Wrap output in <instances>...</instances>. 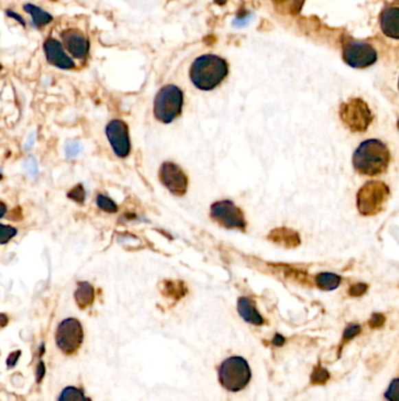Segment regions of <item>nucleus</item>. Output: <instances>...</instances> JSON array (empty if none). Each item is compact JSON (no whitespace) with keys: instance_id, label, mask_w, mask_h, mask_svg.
<instances>
[{"instance_id":"4","label":"nucleus","mask_w":399,"mask_h":401,"mask_svg":"<svg viewBox=\"0 0 399 401\" xmlns=\"http://www.w3.org/2000/svg\"><path fill=\"white\" fill-rule=\"evenodd\" d=\"M183 91L174 85H166L159 89L155 99L154 113L156 119L163 123H170L182 111Z\"/></svg>"},{"instance_id":"14","label":"nucleus","mask_w":399,"mask_h":401,"mask_svg":"<svg viewBox=\"0 0 399 401\" xmlns=\"http://www.w3.org/2000/svg\"><path fill=\"white\" fill-rule=\"evenodd\" d=\"M269 239L271 242L275 243L277 246L287 249L297 248L300 246V235L297 231L292 230L289 228H277L273 229L269 235Z\"/></svg>"},{"instance_id":"16","label":"nucleus","mask_w":399,"mask_h":401,"mask_svg":"<svg viewBox=\"0 0 399 401\" xmlns=\"http://www.w3.org/2000/svg\"><path fill=\"white\" fill-rule=\"evenodd\" d=\"M238 312L247 323H251L253 325H262L264 324V318L261 317V314L257 310L254 303L249 298H239Z\"/></svg>"},{"instance_id":"29","label":"nucleus","mask_w":399,"mask_h":401,"mask_svg":"<svg viewBox=\"0 0 399 401\" xmlns=\"http://www.w3.org/2000/svg\"><path fill=\"white\" fill-rule=\"evenodd\" d=\"M384 322H385V318H384L383 314H372L369 324L376 329V327H380V326L383 325Z\"/></svg>"},{"instance_id":"1","label":"nucleus","mask_w":399,"mask_h":401,"mask_svg":"<svg viewBox=\"0 0 399 401\" xmlns=\"http://www.w3.org/2000/svg\"><path fill=\"white\" fill-rule=\"evenodd\" d=\"M352 163L360 174L367 176L383 174L390 163V151L380 140H367L356 149Z\"/></svg>"},{"instance_id":"21","label":"nucleus","mask_w":399,"mask_h":401,"mask_svg":"<svg viewBox=\"0 0 399 401\" xmlns=\"http://www.w3.org/2000/svg\"><path fill=\"white\" fill-rule=\"evenodd\" d=\"M163 292L170 297L181 298L185 294L186 289L183 283L166 282Z\"/></svg>"},{"instance_id":"17","label":"nucleus","mask_w":399,"mask_h":401,"mask_svg":"<svg viewBox=\"0 0 399 401\" xmlns=\"http://www.w3.org/2000/svg\"><path fill=\"white\" fill-rule=\"evenodd\" d=\"M74 297H76V304L79 305L80 309H86L94 302L95 291L89 283L80 282L78 284V289H76Z\"/></svg>"},{"instance_id":"28","label":"nucleus","mask_w":399,"mask_h":401,"mask_svg":"<svg viewBox=\"0 0 399 401\" xmlns=\"http://www.w3.org/2000/svg\"><path fill=\"white\" fill-rule=\"evenodd\" d=\"M361 332L360 325H350L345 329L343 334L344 340H349V339H352V338L356 337L357 334Z\"/></svg>"},{"instance_id":"26","label":"nucleus","mask_w":399,"mask_h":401,"mask_svg":"<svg viewBox=\"0 0 399 401\" xmlns=\"http://www.w3.org/2000/svg\"><path fill=\"white\" fill-rule=\"evenodd\" d=\"M367 290V284H364V283H358V284H354V285L349 289V294H350V296H354V297H358V296H362V294H365Z\"/></svg>"},{"instance_id":"33","label":"nucleus","mask_w":399,"mask_h":401,"mask_svg":"<svg viewBox=\"0 0 399 401\" xmlns=\"http://www.w3.org/2000/svg\"><path fill=\"white\" fill-rule=\"evenodd\" d=\"M284 343H285V338L282 337L281 334H277L273 339V344L275 346L284 345Z\"/></svg>"},{"instance_id":"2","label":"nucleus","mask_w":399,"mask_h":401,"mask_svg":"<svg viewBox=\"0 0 399 401\" xmlns=\"http://www.w3.org/2000/svg\"><path fill=\"white\" fill-rule=\"evenodd\" d=\"M229 67L225 60L216 54H204L194 60L191 66L192 84L202 91H211L225 79Z\"/></svg>"},{"instance_id":"32","label":"nucleus","mask_w":399,"mask_h":401,"mask_svg":"<svg viewBox=\"0 0 399 401\" xmlns=\"http://www.w3.org/2000/svg\"><path fill=\"white\" fill-rule=\"evenodd\" d=\"M45 374V365L44 362H40L38 365V369H36V377H38V382H41V379L44 378Z\"/></svg>"},{"instance_id":"20","label":"nucleus","mask_w":399,"mask_h":401,"mask_svg":"<svg viewBox=\"0 0 399 401\" xmlns=\"http://www.w3.org/2000/svg\"><path fill=\"white\" fill-rule=\"evenodd\" d=\"M58 401H91L88 399L82 391L76 387H66L60 394L59 400Z\"/></svg>"},{"instance_id":"23","label":"nucleus","mask_w":399,"mask_h":401,"mask_svg":"<svg viewBox=\"0 0 399 401\" xmlns=\"http://www.w3.org/2000/svg\"><path fill=\"white\" fill-rule=\"evenodd\" d=\"M329 379V372L326 369H322V367H317L315 371L312 372V382L314 384H324V382H328Z\"/></svg>"},{"instance_id":"34","label":"nucleus","mask_w":399,"mask_h":401,"mask_svg":"<svg viewBox=\"0 0 399 401\" xmlns=\"http://www.w3.org/2000/svg\"><path fill=\"white\" fill-rule=\"evenodd\" d=\"M8 16L14 17V18H16V20H19V21H20V23H21V24L25 25L24 20L21 19V17L18 16V14H16V13L8 12Z\"/></svg>"},{"instance_id":"36","label":"nucleus","mask_w":399,"mask_h":401,"mask_svg":"<svg viewBox=\"0 0 399 401\" xmlns=\"http://www.w3.org/2000/svg\"><path fill=\"white\" fill-rule=\"evenodd\" d=\"M274 1H277V3H282V1H285V0H274Z\"/></svg>"},{"instance_id":"13","label":"nucleus","mask_w":399,"mask_h":401,"mask_svg":"<svg viewBox=\"0 0 399 401\" xmlns=\"http://www.w3.org/2000/svg\"><path fill=\"white\" fill-rule=\"evenodd\" d=\"M61 39L65 47L67 48L68 52L71 53L74 58L82 59L83 56H87L89 51V43L87 38L78 30H73V28L66 30L61 33Z\"/></svg>"},{"instance_id":"11","label":"nucleus","mask_w":399,"mask_h":401,"mask_svg":"<svg viewBox=\"0 0 399 401\" xmlns=\"http://www.w3.org/2000/svg\"><path fill=\"white\" fill-rule=\"evenodd\" d=\"M107 138L114 149L115 154L119 158H126L130 153V140L128 127L121 120H113L106 129Z\"/></svg>"},{"instance_id":"22","label":"nucleus","mask_w":399,"mask_h":401,"mask_svg":"<svg viewBox=\"0 0 399 401\" xmlns=\"http://www.w3.org/2000/svg\"><path fill=\"white\" fill-rule=\"evenodd\" d=\"M96 203L99 206L100 209L107 211V213H116L117 211V206L113 199H109L104 195H99L96 199Z\"/></svg>"},{"instance_id":"35","label":"nucleus","mask_w":399,"mask_h":401,"mask_svg":"<svg viewBox=\"0 0 399 401\" xmlns=\"http://www.w3.org/2000/svg\"><path fill=\"white\" fill-rule=\"evenodd\" d=\"M214 1H216L217 4L223 5L224 3H225L226 0H214Z\"/></svg>"},{"instance_id":"6","label":"nucleus","mask_w":399,"mask_h":401,"mask_svg":"<svg viewBox=\"0 0 399 401\" xmlns=\"http://www.w3.org/2000/svg\"><path fill=\"white\" fill-rule=\"evenodd\" d=\"M340 118L344 126L354 133H363L372 122L370 108L362 99H350L341 105Z\"/></svg>"},{"instance_id":"10","label":"nucleus","mask_w":399,"mask_h":401,"mask_svg":"<svg viewBox=\"0 0 399 401\" xmlns=\"http://www.w3.org/2000/svg\"><path fill=\"white\" fill-rule=\"evenodd\" d=\"M159 179L169 191L177 196H183L187 191L189 180L184 171L172 162H164L159 171Z\"/></svg>"},{"instance_id":"7","label":"nucleus","mask_w":399,"mask_h":401,"mask_svg":"<svg viewBox=\"0 0 399 401\" xmlns=\"http://www.w3.org/2000/svg\"><path fill=\"white\" fill-rule=\"evenodd\" d=\"M56 345L64 354H73L83 342L82 326L78 319L68 318L60 323L56 334Z\"/></svg>"},{"instance_id":"37","label":"nucleus","mask_w":399,"mask_h":401,"mask_svg":"<svg viewBox=\"0 0 399 401\" xmlns=\"http://www.w3.org/2000/svg\"><path fill=\"white\" fill-rule=\"evenodd\" d=\"M397 127H398V129H399V121H398V122H397Z\"/></svg>"},{"instance_id":"12","label":"nucleus","mask_w":399,"mask_h":401,"mask_svg":"<svg viewBox=\"0 0 399 401\" xmlns=\"http://www.w3.org/2000/svg\"><path fill=\"white\" fill-rule=\"evenodd\" d=\"M45 54L49 64L61 69H71L74 67V61L65 53L62 45L53 38H48L44 44Z\"/></svg>"},{"instance_id":"19","label":"nucleus","mask_w":399,"mask_h":401,"mask_svg":"<svg viewBox=\"0 0 399 401\" xmlns=\"http://www.w3.org/2000/svg\"><path fill=\"white\" fill-rule=\"evenodd\" d=\"M341 279L340 276L332 272H323V274H319L315 279L317 285L320 288L321 290L332 291L335 290L340 285Z\"/></svg>"},{"instance_id":"24","label":"nucleus","mask_w":399,"mask_h":401,"mask_svg":"<svg viewBox=\"0 0 399 401\" xmlns=\"http://www.w3.org/2000/svg\"><path fill=\"white\" fill-rule=\"evenodd\" d=\"M385 398L389 401H399V379L392 380L385 393Z\"/></svg>"},{"instance_id":"38","label":"nucleus","mask_w":399,"mask_h":401,"mask_svg":"<svg viewBox=\"0 0 399 401\" xmlns=\"http://www.w3.org/2000/svg\"><path fill=\"white\" fill-rule=\"evenodd\" d=\"M398 86H399V83H398Z\"/></svg>"},{"instance_id":"25","label":"nucleus","mask_w":399,"mask_h":401,"mask_svg":"<svg viewBox=\"0 0 399 401\" xmlns=\"http://www.w3.org/2000/svg\"><path fill=\"white\" fill-rule=\"evenodd\" d=\"M1 239H0V243L1 244H6V243L10 241V239L14 237L16 235V230L14 228L10 227V226H5V224H1Z\"/></svg>"},{"instance_id":"30","label":"nucleus","mask_w":399,"mask_h":401,"mask_svg":"<svg viewBox=\"0 0 399 401\" xmlns=\"http://www.w3.org/2000/svg\"><path fill=\"white\" fill-rule=\"evenodd\" d=\"M79 144H76V143H69V144H67V148H66L68 158H73V156H76V154L79 153Z\"/></svg>"},{"instance_id":"3","label":"nucleus","mask_w":399,"mask_h":401,"mask_svg":"<svg viewBox=\"0 0 399 401\" xmlns=\"http://www.w3.org/2000/svg\"><path fill=\"white\" fill-rule=\"evenodd\" d=\"M390 189L380 181H369L357 193V208L364 216H374L383 210Z\"/></svg>"},{"instance_id":"5","label":"nucleus","mask_w":399,"mask_h":401,"mask_svg":"<svg viewBox=\"0 0 399 401\" xmlns=\"http://www.w3.org/2000/svg\"><path fill=\"white\" fill-rule=\"evenodd\" d=\"M219 380L229 392H239L251 380V369L244 358L231 357L219 369Z\"/></svg>"},{"instance_id":"8","label":"nucleus","mask_w":399,"mask_h":401,"mask_svg":"<svg viewBox=\"0 0 399 401\" xmlns=\"http://www.w3.org/2000/svg\"><path fill=\"white\" fill-rule=\"evenodd\" d=\"M211 216L229 229L244 230L246 228L245 216L241 213L240 209L229 199L214 203L211 207Z\"/></svg>"},{"instance_id":"31","label":"nucleus","mask_w":399,"mask_h":401,"mask_svg":"<svg viewBox=\"0 0 399 401\" xmlns=\"http://www.w3.org/2000/svg\"><path fill=\"white\" fill-rule=\"evenodd\" d=\"M20 354H21L20 351H16V352H13V354H10V357H8V367H13V366L16 365V360L19 359Z\"/></svg>"},{"instance_id":"15","label":"nucleus","mask_w":399,"mask_h":401,"mask_svg":"<svg viewBox=\"0 0 399 401\" xmlns=\"http://www.w3.org/2000/svg\"><path fill=\"white\" fill-rule=\"evenodd\" d=\"M380 28L384 34L399 39V8H389L380 14Z\"/></svg>"},{"instance_id":"9","label":"nucleus","mask_w":399,"mask_h":401,"mask_svg":"<svg viewBox=\"0 0 399 401\" xmlns=\"http://www.w3.org/2000/svg\"><path fill=\"white\" fill-rule=\"evenodd\" d=\"M343 59L354 68H365L375 64L377 52L372 45L361 41H352L343 48Z\"/></svg>"},{"instance_id":"18","label":"nucleus","mask_w":399,"mask_h":401,"mask_svg":"<svg viewBox=\"0 0 399 401\" xmlns=\"http://www.w3.org/2000/svg\"><path fill=\"white\" fill-rule=\"evenodd\" d=\"M24 10L32 17V23L34 25V28H41L44 25L49 24L53 20V17L49 13L44 11L43 8H36L34 5L26 4L24 6Z\"/></svg>"},{"instance_id":"27","label":"nucleus","mask_w":399,"mask_h":401,"mask_svg":"<svg viewBox=\"0 0 399 401\" xmlns=\"http://www.w3.org/2000/svg\"><path fill=\"white\" fill-rule=\"evenodd\" d=\"M68 197L74 199V201H78V202L80 203L83 202V199H84V191H83L82 186L79 184L78 187L74 188V189L68 194Z\"/></svg>"}]
</instances>
